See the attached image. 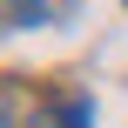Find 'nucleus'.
Returning <instances> with one entry per match:
<instances>
[{"label":"nucleus","instance_id":"1","mask_svg":"<svg viewBox=\"0 0 128 128\" xmlns=\"http://www.w3.org/2000/svg\"><path fill=\"white\" fill-rule=\"evenodd\" d=\"M27 128H94V108H88L81 94H68V101H54V108H34Z\"/></svg>","mask_w":128,"mask_h":128}]
</instances>
